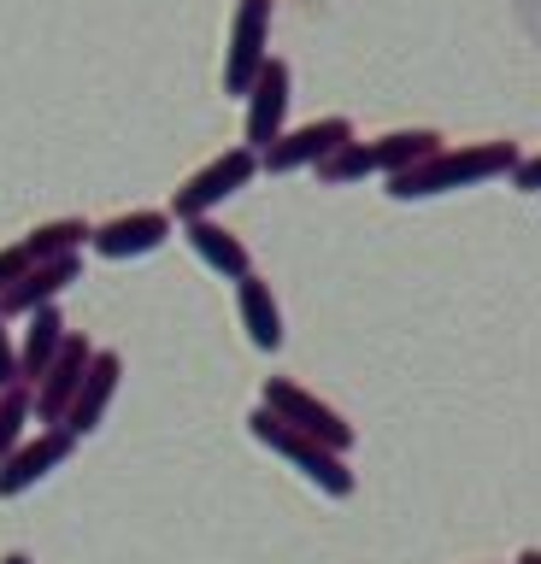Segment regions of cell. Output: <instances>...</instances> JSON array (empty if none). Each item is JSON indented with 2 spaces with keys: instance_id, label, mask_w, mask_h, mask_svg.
<instances>
[{
  "instance_id": "obj_1",
  "label": "cell",
  "mask_w": 541,
  "mask_h": 564,
  "mask_svg": "<svg viewBox=\"0 0 541 564\" xmlns=\"http://www.w3.org/2000/svg\"><path fill=\"white\" fill-rule=\"evenodd\" d=\"M518 141H465V148H442L424 165L389 176V200H435V194H459V188H477V183H495V176H512L518 171Z\"/></svg>"
},
{
  "instance_id": "obj_2",
  "label": "cell",
  "mask_w": 541,
  "mask_h": 564,
  "mask_svg": "<svg viewBox=\"0 0 541 564\" xmlns=\"http://www.w3.org/2000/svg\"><path fill=\"white\" fill-rule=\"evenodd\" d=\"M248 435H253L266 453L283 458L289 470H301L318 494H329V500H347V494L359 488V476L347 470V453L324 447V441H312V435H301V430H289L277 412H266V405H253V412H248Z\"/></svg>"
},
{
  "instance_id": "obj_3",
  "label": "cell",
  "mask_w": 541,
  "mask_h": 564,
  "mask_svg": "<svg viewBox=\"0 0 541 564\" xmlns=\"http://www.w3.org/2000/svg\"><path fill=\"white\" fill-rule=\"evenodd\" d=\"M259 176V153L241 141V148H230V153H218V159H206L201 171H188L183 183H177V194H171V218L177 224H188V218H213V206H224L230 194H241Z\"/></svg>"
},
{
  "instance_id": "obj_4",
  "label": "cell",
  "mask_w": 541,
  "mask_h": 564,
  "mask_svg": "<svg viewBox=\"0 0 541 564\" xmlns=\"http://www.w3.org/2000/svg\"><path fill=\"white\" fill-rule=\"evenodd\" d=\"M259 405H266V412H277L289 430L324 441V447H336V453L354 447V423H347L329 400L312 394V388H301L294 377H266V388H259Z\"/></svg>"
},
{
  "instance_id": "obj_5",
  "label": "cell",
  "mask_w": 541,
  "mask_h": 564,
  "mask_svg": "<svg viewBox=\"0 0 541 564\" xmlns=\"http://www.w3.org/2000/svg\"><path fill=\"white\" fill-rule=\"evenodd\" d=\"M271 7L277 0H236L230 47H224V95L230 100H248L253 77L271 59Z\"/></svg>"
},
{
  "instance_id": "obj_6",
  "label": "cell",
  "mask_w": 541,
  "mask_h": 564,
  "mask_svg": "<svg viewBox=\"0 0 541 564\" xmlns=\"http://www.w3.org/2000/svg\"><path fill=\"white\" fill-rule=\"evenodd\" d=\"M354 141V123L347 118H312L301 130H283V141H271L266 153H259V171L271 176H294V171H318L336 148Z\"/></svg>"
},
{
  "instance_id": "obj_7",
  "label": "cell",
  "mask_w": 541,
  "mask_h": 564,
  "mask_svg": "<svg viewBox=\"0 0 541 564\" xmlns=\"http://www.w3.org/2000/svg\"><path fill=\"white\" fill-rule=\"evenodd\" d=\"M72 453H77V435L72 430H36L19 453L0 458V500H19V494L42 488L54 470L72 465Z\"/></svg>"
},
{
  "instance_id": "obj_8",
  "label": "cell",
  "mask_w": 541,
  "mask_h": 564,
  "mask_svg": "<svg viewBox=\"0 0 541 564\" xmlns=\"http://www.w3.org/2000/svg\"><path fill=\"white\" fill-rule=\"evenodd\" d=\"M89 365H95V341L72 329V335H65V347H59V359L47 365V377L36 382V423H42V430H65V412H72V400H77L83 377H89Z\"/></svg>"
},
{
  "instance_id": "obj_9",
  "label": "cell",
  "mask_w": 541,
  "mask_h": 564,
  "mask_svg": "<svg viewBox=\"0 0 541 564\" xmlns=\"http://www.w3.org/2000/svg\"><path fill=\"white\" fill-rule=\"evenodd\" d=\"M289 95H294V70L289 59H266V70L253 77L248 88V148L266 153L271 141H283V123H289Z\"/></svg>"
},
{
  "instance_id": "obj_10",
  "label": "cell",
  "mask_w": 541,
  "mask_h": 564,
  "mask_svg": "<svg viewBox=\"0 0 541 564\" xmlns=\"http://www.w3.org/2000/svg\"><path fill=\"white\" fill-rule=\"evenodd\" d=\"M171 229H177V218L171 212H118V218L107 224H95V253L100 259H148V253H160V247L171 241Z\"/></svg>"
},
{
  "instance_id": "obj_11",
  "label": "cell",
  "mask_w": 541,
  "mask_h": 564,
  "mask_svg": "<svg viewBox=\"0 0 541 564\" xmlns=\"http://www.w3.org/2000/svg\"><path fill=\"white\" fill-rule=\"evenodd\" d=\"M83 282V253L77 259H47V264H30L24 282H12L7 294H0V312L7 317H36L47 306H59V294Z\"/></svg>"
},
{
  "instance_id": "obj_12",
  "label": "cell",
  "mask_w": 541,
  "mask_h": 564,
  "mask_svg": "<svg viewBox=\"0 0 541 564\" xmlns=\"http://www.w3.org/2000/svg\"><path fill=\"white\" fill-rule=\"evenodd\" d=\"M183 241H188V253H195L213 276H224V282L253 276V253H248V241H241L236 229H224L218 218H188V224H183Z\"/></svg>"
},
{
  "instance_id": "obj_13",
  "label": "cell",
  "mask_w": 541,
  "mask_h": 564,
  "mask_svg": "<svg viewBox=\"0 0 541 564\" xmlns=\"http://www.w3.org/2000/svg\"><path fill=\"white\" fill-rule=\"evenodd\" d=\"M118 382H125V359H118L112 347H95L89 377H83L77 400H72V412H65V430H72L77 441L100 430V417H107V405H112V394H118Z\"/></svg>"
},
{
  "instance_id": "obj_14",
  "label": "cell",
  "mask_w": 541,
  "mask_h": 564,
  "mask_svg": "<svg viewBox=\"0 0 541 564\" xmlns=\"http://www.w3.org/2000/svg\"><path fill=\"white\" fill-rule=\"evenodd\" d=\"M236 317H241V329H248V341L259 352L283 347V306H277V294H271L266 276H241L236 282Z\"/></svg>"
},
{
  "instance_id": "obj_15",
  "label": "cell",
  "mask_w": 541,
  "mask_h": 564,
  "mask_svg": "<svg viewBox=\"0 0 541 564\" xmlns=\"http://www.w3.org/2000/svg\"><path fill=\"white\" fill-rule=\"evenodd\" d=\"M65 335H72V329H65L59 306H47V312H36V317H24V335H19V382L36 388V382L47 377V365L59 359Z\"/></svg>"
},
{
  "instance_id": "obj_16",
  "label": "cell",
  "mask_w": 541,
  "mask_h": 564,
  "mask_svg": "<svg viewBox=\"0 0 541 564\" xmlns=\"http://www.w3.org/2000/svg\"><path fill=\"white\" fill-rule=\"evenodd\" d=\"M435 153H442V135H435V130H389V135L371 141L377 176H400V171L424 165V159H435Z\"/></svg>"
},
{
  "instance_id": "obj_17",
  "label": "cell",
  "mask_w": 541,
  "mask_h": 564,
  "mask_svg": "<svg viewBox=\"0 0 541 564\" xmlns=\"http://www.w3.org/2000/svg\"><path fill=\"white\" fill-rule=\"evenodd\" d=\"M24 247H30V259L36 264H47V259H77L83 247L95 241V224L89 218H47V224H36L30 236H19Z\"/></svg>"
},
{
  "instance_id": "obj_18",
  "label": "cell",
  "mask_w": 541,
  "mask_h": 564,
  "mask_svg": "<svg viewBox=\"0 0 541 564\" xmlns=\"http://www.w3.org/2000/svg\"><path fill=\"white\" fill-rule=\"evenodd\" d=\"M30 423H36V388H30V382L0 388V458L24 447V441H30Z\"/></svg>"
},
{
  "instance_id": "obj_19",
  "label": "cell",
  "mask_w": 541,
  "mask_h": 564,
  "mask_svg": "<svg viewBox=\"0 0 541 564\" xmlns=\"http://www.w3.org/2000/svg\"><path fill=\"white\" fill-rule=\"evenodd\" d=\"M365 176H377V165H371V141H359V135L318 165V183L324 188H347V183H365Z\"/></svg>"
},
{
  "instance_id": "obj_20",
  "label": "cell",
  "mask_w": 541,
  "mask_h": 564,
  "mask_svg": "<svg viewBox=\"0 0 541 564\" xmlns=\"http://www.w3.org/2000/svg\"><path fill=\"white\" fill-rule=\"evenodd\" d=\"M30 264H36V259H30V247H24V241H7V247H0V294H7L12 282H24V276H30Z\"/></svg>"
},
{
  "instance_id": "obj_21",
  "label": "cell",
  "mask_w": 541,
  "mask_h": 564,
  "mask_svg": "<svg viewBox=\"0 0 541 564\" xmlns=\"http://www.w3.org/2000/svg\"><path fill=\"white\" fill-rule=\"evenodd\" d=\"M12 317L7 312H0V388H12V382H19V341H12Z\"/></svg>"
},
{
  "instance_id": "obj_22",
  "label": "cell",
  "mask_w": 541,
  "mask_h": 564,
  "mask_svg": "<svg viewBox=\"0 0 541 564\" xmlns=\"http://www.w3.org/2000/svg\"><path fill=\"white\" fill-rule=\"evenodd\" d=\"M512 188H518V194H541V153H535V159H518Z\"/></svg>"
},
{
  "instance_id": "obj_23",
  "label": "cell",
  "mask_w": 541,
  "mask_h": 564,
  "mask_svg": "<svg viewBox=\"0 0 541 564\" xmlns=\"http://www.w3.org/2000/svg\"><path fill=\"white\" fill-rule=\"evenodd\" d=\"M518 564H541V546H523V553H518Z\"/></svg>"
},
{
  "instance_id": "obj_24",
  "label": "cell",
  "mask_w": 541,
  "mask_h": 564,
  "mask_svg": "<svg viewBox=\"0 0 541 564\" xmlns=\"http://www.w3.org/2000/svg\"><path fill=\"white\" fill-rule=\"evenodd\" d=\"M0 564H36V558H30V553H7V558H0Z\"/></svg>"
}]
</instances>
